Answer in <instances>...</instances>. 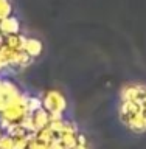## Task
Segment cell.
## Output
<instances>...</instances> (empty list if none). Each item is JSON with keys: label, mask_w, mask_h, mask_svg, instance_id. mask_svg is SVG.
<instances>
[{"label": "cell", "mask_w": 146, "mask_h": 149, "mask_svg": "<svg viewBox=\"0 0 146 149\" xmlns=\"http://www.w3.org/2000/svg\"><path fill=\"white\" fill-rule=\"evenodd\" d=\"M42 106L45 107V110L50 115H62V112L65 110V100L59 92L51 90L47 93L45 100L42 101Z\"/></svg>", "instance_id": "1"}, {"label": "cell", "mask_w": 146, "mask_h": 149, "mask_svg": "<svg viewBox=\"0 0 146 149\" xmlns=\"http://www.w3.org/2000/svg\"><path fill=\"white\" fill-rule=\"evenodd\" d=\"M19 31V20L13 16H8L0 20V34L3 37L6 36H11V34H16Z\"/></svg>", "instance_id": "2"}, {"label": "cell", "mask_w": 146, "mask_h": 149, "mask_svg": "<svg viewBox=\"0 0 146 149\" xmlns=\"http://www.w3.org/2000/svg\"><path fill=\"white\" fill-rule=\"evenodd\" d=\"M23 51L28 53L31 58L39 56L42 53V44H41V40H37V39H27L25 47H23Z\"/></svg>", "instance_id": "3"}, {"label": "cell", "mask_w": 146, "mask_h": 149, "mask_svg": "<svg viewBox=\"0 0 146 149\" xmlns=\"http://www.w3.org/2000/svg\"><path fill=\"white\" fill-rule=\"evenodd\" d=\"M11 16V5L8 0H0V20Z\"/></svg>", "instance_id": "4"}]
</instances>
